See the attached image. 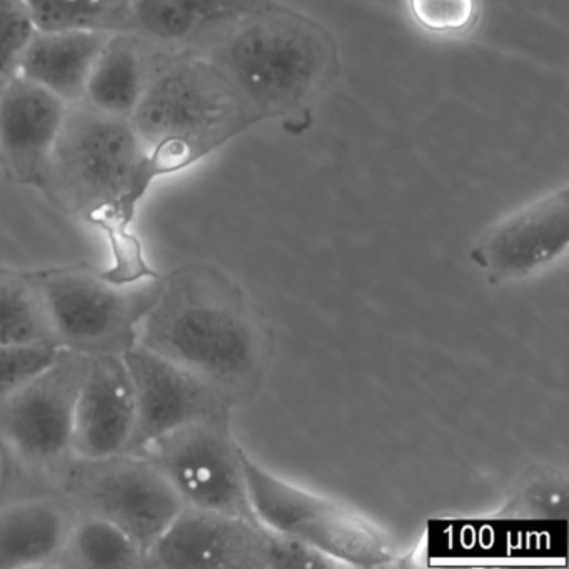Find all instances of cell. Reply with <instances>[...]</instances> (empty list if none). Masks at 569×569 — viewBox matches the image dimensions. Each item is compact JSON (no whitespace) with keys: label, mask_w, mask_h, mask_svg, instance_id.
<instances>
[{"label":"cell","mask_w":569,"mask_h":569,"mask_svg":"<svg viewBox=\"0 0 569 569\" xmlns=\"http://www.w3.org/2000/svg\"><path fill=\"white\" fill-rule=\"evenodd\" d=\"M242 452L224 412L174 429L141 455L164 472L182 505L259 519L249 499Z\"/></svg>","instance_id":"cell-10"},{"label":"cell","mask_w":569,"mask_h":569,"mask_svg":"<svg viewBox=\"0 0 569 569\" xmlns=\"http://www.w3.org/2000/svg\"><path fill=\"white\" fill-rule=\"evenodd\" d=\"M129 119L151 184L191 168L258 122L208 56L151 44L144 91Z\"/></svg>","instance_id":"cell-4"},{"label":"cell","mask_w":569,"mask_h":569,"mask_svg":"<svg viewBox=\"0 0 569 569\" xmlns=\"http://www.w3.org/2000/svg\"><path fill=\"white\" fill-rule=\"evenodd\" d=\"M74 519L61 496L0 502V569L59 566Z\"/></svg>","instance_id":"cell-16"},{"label":"cell","mask_w":569,"mask_h":569,"mask_svg":"<svg viewBox=\"0 0 569 569\" xmlns=\"http://www.w3.org/2000/svg\"><path fill=\"white\" fill-rule=\"evenodd\" d=\"M136 345L214 389L229 408L249 405L271 362V338L234 279L206 262L161 274Z\"/></svg>","instance_id":"cell-1"},{"label":"cell","mask_w":569,"mask_h":569,"mask_svg":"<svg viewBox=\"0 0 569 569\" xmlns=\"http://www.w3.org/2000/svg\"><path fill=\"white\" fill-rule=\"evenodd\" d=\"M204 56L221 69L258 122L278 121L296 136L311 126L312 102L339 68L331 32L274 0L239 22Z\"/></svg>","instance_id":"cell-3"},{"label":"cell","mask_w":569,"mask_h":569,"mask_svg":"<svg viewBox=\"0 0 569 569\" xmlns=\"http://www.w3.org/2000/svg\"><path fill=\"white\" fill-rule=\"evenodd\" d=\"M59 566L146 568V555L138 542L114 522L94 515H76Z\"/></svg>","instance_id":"cell-19"},{"label":"cell","mask_w":569,"mask_h":569,"mask_svg":"<svg viewBox=\"0 0 569 569\" xmlns=\"http://www.w3.org/2000/svg\"><path fill=\"white\" fill-rule=\"evenodd\" d=\"M89 356L61 349L0 405V502L59 496L72 462L74 408Z\"/></svg>","instance_id":"cell-5"},{"label":"cell","mask_w":569,"mask_h":569,"mask_svg":"<svg viewBox=\"0 0 569 569\" xmlns=\"http://www.w3.org/2000/svg\"><path fill=\"white\" fill-rule=\"evenodd\" d=\"M516 505L521 506L522 511H558V506L565 505V486L558 478H538L519 492Z\"/></svg>","instance_id":"cell-25"},{"label":"cell","mask_w":569,"mask_h":569,"mask_svg":"<svg viewBox=\"0 0 569 569\" xmlns=\"http://www.w3.org/2000/svg\"><path fill=\"white\" fill-rule=\"evenodd\" d=\"M159 279L119 286L89 264L39 269L38 282L56 345L79 355L122 356L138 342Z\"/></svg>","instance_id":"cell-6"},{"label":"cell","mask_w":569,"mask_h":569,"mask_svg":"<svg viewBox=\"0 0 569 569\" xmlns=\"http://www.w3.org/2000/svg\"><path fill=\"white\" fill-rule=\"evenodd\" d=\"M59 496L76 515L99 516L124 529L146 556L184 508L159 466L134 452L78 456Z\"/></svg>","instance_id":"cell-9"},{"label":"cell","mask_w":569,"mask_h":569,"mask_svg":"<svg viewBox=\"0 0 569 569\" xmlns=\"http://www.w3.org/2000/svg\"><path fill=\"white\" fill-rule=\"evenodd\" d=\"M406 8L419 29L441 38L466 34L478 21L476 0H406Z\"/></svg>","instance_id":"cell-23"},{"label":"cell","mask_w":569,"mask_h":569,"mask_svg":"<svg viewBox=\"0 0 569 569\" xmlns=\"http://www.w3.org/2000/svg\"><path fill=\"white\" fill-rule=\"evenodd\" d=\"M122 358L131 375L136 401L134 432L126 452L141 455L181 426L231 412L214 389L169 359L139 345Z\"/></svg>","instance_id":"cell-12"},{"label":"cell","mask_w":569,"mask_h":569,"mask_svg":"<svg viewBox=\"0 0 569 569\" xmlns=\"http://www.w3.org/2000/svg\"><path fill=\"white\" fill-rule=\"evenodd\" d=\"M109 36L36 29L22 54L19 76L58 96L66 104L82 101L96 59Z\"/></svg>","instance_id":"cell-17"},{"label":"cell","mask_w":569,"mask_h":569,"mask_svg":"<svg viewBox=\"0 0 569 569\" xmlns=\"http://www.w3.org/2000/svg\"><path fill=\"white\" fill-rule=\"evenodd\" d=\"M242 468L256 516L269 528L289 536L342 566L382 568L392 551L381 529L351 509L312 495L272 475L242 452Z\"/></svg>","instance_id":"cell-8"},{"label":"cell","mask_w":569,"mask_h":569,"mask_svg":"<svg viewBox=\"0 0 569 569\" xmlns=\"http://www.w3.org/2000/svg\"><path fill=\"white\" fill-rule=\"evenodd\" d=\"M569 244V191L556 189L492 224L471 249L491 284L518 281L552 264Z\"/></svg>","instance_id":"cell-11"},{"label":"cell","mask_w":569,"mask_h":569,"mask_svg":"<svg viewBox=\"0 0 569 569\" xmlns=\"http://www.w3.org/2000/svg\"><path fill=\"white\" fill-rule=\"evenodd\" d=\"M151 188L131 119L84 101L69 104L41 192L66 214L104 231L112 264L102 274L114 284H139L161 274L131 231Z\"/></svg>","instance_id":"cell-2"},{"label":"cell","mask_w":569,"mask_h":569,"mask_svg":"<svg viewBox=\"0 0 569 569\" xmlns=\"http://www.w3.org/2000/svg\"><path fill=\"white\" fill-rule=\"evenodd\" d=\"M271 0H134L132 32L164 51L208 54Z\"/></svg>","instance_id":"cell-15"},{"label":"cell","mask_w":569,"mask_h":569,"mask_svg":"<svg viewBox=\"0 0 569 569\" xmlns=\"http://www.w3.org/2000/svg\"><path fill=\"white\" fill-rule=\"evenodd\" d=\"M338 561L281 535L261 519L184 506L149 549L146 568L326 569Z\"/></svg>","instance_id":"cell-7"},{"label":"cell","mask_w":569,"mask_h":569,"mask_svg":"<svg viewBox=\"0 0 569 569\" xmlns=\"http://www.w3.org/2000/svg\"><path fill=\"white\" fill-rule=\"evenodd\" d=\"M136 425L134 388L124 358L89 356L74 408L76 456L106 458L126 452Z\"/></svg>","instance_id":"cell-14"},{"label":"cell","mask_w":569,"mask_h":569,"mask_svg":"<svg viewBox=\"0 0 569 569\" xmlns=\"http://www.w3.org/2000/svg\"><path fill=\"white\" fill-rule=\"evenodd\" d=\"M34 32L26 0H0V94L19 76L22 54Z\"/></svg>","instance_id":"cell-22"},{"label":"cell","mask_w":569,"mask_h":569,"mask_svg":"<svg viewBox=\"0 0 569 569\" xmlns=\"http://www.w3.org/2000/svg\"><path fill=\"white\" fill-rule=\"evenodd\" d=\"M61 348L52 345H6L0 342V405L29 379L44 371Z\"/></svg>","instance_id":"cell-24"},{"label":"cell","mask_w":569,"mask_h":569,"mask_svg":"<svg viewBox=\"0 0 569 569\" xmlns=\"http://www.w3.org/2000/svg\"><path fill=\"white\" fill-rule=\"evenodd\" d=\"M69 104L16 76L0 94V169L19 186H44Z\"/></svg>","instance_id":"cell-13"},{"label":"cell","mask_w":569,"mask_h":569,"mask_svg":"<svg viewBox=\"0 0 569 569\" xmlns=\"http://www.w3.org/2000/svg\"><path fill=\"white\" fill-rule=\"evenodd\" d=\"M0 342L58 346L39 289L38 271L0 268Z\"/></svg>","instance_id":"cell-20"},{"label":"cell","mask_w":569,"mask_h":569,"mask_svg":"<svg viewBox=\"0 0 569 569\" xmlns=\"http://www.w3.org/2000/svg\"><path fill=\"white\" fill-rule=\"evenodd\" d=\"M38 31L132 32L134 0H26Z\"/></svg>","instance_id":"cell-21"},{"label":"cell","mask_w":569,"mask_h":569,"mask_svg":"<svg viewBox=\"0 0 569 569\" xmlns=\"http://www.w3.org/2000/svg\"><path fill=\"white\" fill-rule=\"evenodd\" d=\"M149 44L134 32L111 34L96 59L84 98L92 108L131 118L148 78Z\"/></svg>","instance_id":"cell-18"}]
</instances>
